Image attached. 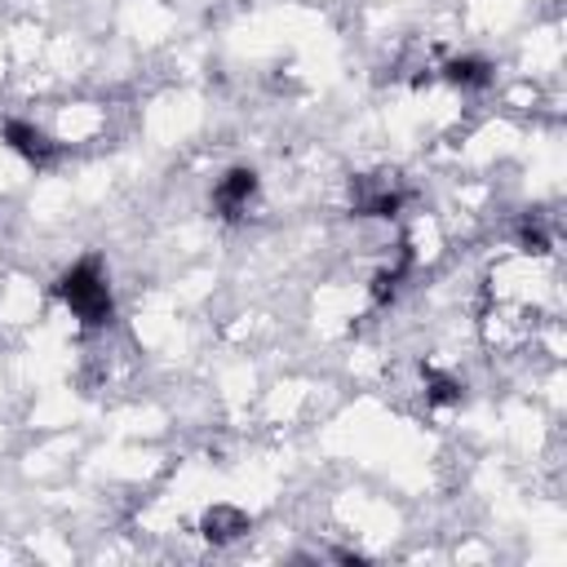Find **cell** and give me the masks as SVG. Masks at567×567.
Returning a JSON list of instances; mask_svg holds the SVG:
<instances>
[{
  "label": "cell",
  "mask_w": 567,
  "mask_h": 567,
  "mask_svg": "<svg viewBox=\"0 0 567 567\" xmlns=\"http://www.w3.org/2000/svg\"><path fill=\"white\" fill-rule=\"evenodd\" d=\"M408 266H412V252H408V244H399V261L372 275V301H377V306L394 301V292H399V284H403V275H408Z\"/></svg>",
  "instance_id": "obj_6"
},
{
  "label": "cell",
  "mask_w": 567,
  "mask_h": 567,
  "mask_svg": "<svg viewBox=\"0 0 567 567\" xmlns=\"http://www.w3.org/2000/svg\"><path fill=\"white\" fill-rule=\"evenodd\" d=\"M252 195H257V173L244 168V164H235V168H226L221 182L213 186V199H208V204H213V213H217L221 221H235V217L248 213Z\"/></svg>",
  "instance_id": "obj_2"
},
{
  "label": "cell",
  "mask_w": 567,
  "mask_h": 567,
  "mask_svg": "<svg viewBox=\"0 0 567 567\" xmlns=\"http://www.w3.org/2000/svg\"><path fill=\"white\" fill-rule=\"evenodd\" d=\"M58 301L84 323V328H106L115 319V297H111V284H106V266L97 252L80 257L71 270L58 275Z\"/></svg>",
  "instance_id": "obj_1"
},
{
  "label": "cell",
  "mask_w": 567,
  "mask_h": 567,
  "mask_svg": "<svg viewBox=\"0 0 567 567\" xmlns=\"http://www.w3.org/2000/svg\"><path fill=\"white\" fill-rule=\"evenodd\" d=\"M350 199H354V217H394L403 208V190H394L390 182H372V177H354Z\"/></svg>",
  "instance_id": "obj_4"
},
{
  "label": "cell",
  "mask_w": 567,
  "mask_h": 567,
  "mask_svg": "<svg viewBox=\"0 0 567 567\" xmlns=\"http://www.w3.org/2000/svg\"><path fill=\"white\" fill-rule=\"evenodd\" d=\"M0 137L9 142V151H18L27 164H35V168H49L53 159H58V142L44 133V128H35V124H27V120H4L0 124Z\"/></svg>",
  "instance_id": "obj_3"
},
{
  "label": "cell",
  "mask_w": 567,
  "mask_h": 567,
  "mask_svg": "<svg viewBox=\"0 0 567 567\" xmlns=\"http://www.w3.org/2000/svg\"><path fill=\"white\" fill-rule=\"evenodd\" d=\"M518 248H523V252H532V257H545V252H549V239H545V230H540V226L523 221V226H518Z\"/></svg>",
  "instance_id": "obj_9"
},
{
  "label": "cell",
  "mask_w": 567,
  "mask_h": 567,
  "mask_svg": "<svg viewBox=\"0 0 567 567\" xmlns=\"http://www.w3.org/2000/svg\"><path fill=\"white\" fill-rule=\"evenodd\" d=\"M421 377H425V385H430V403H456L461 399V381H452V377H443L439 368H425L421 363Z\"/></svg>",
  "instance_id": "obj_8"
},
{
  "label": "cell",
  "mask_w": 567,
  "mask_h": 567,
  "mask_svg": "<svg viewBox=\"0 0 567 567\" xmlns=\"http://www.w3.org/2000/svg\"><path fill=\"white\" fill-rule=\"evenodd\" d=\"M248 527H252V518L239 505H208L199 518V532L208 545H235L239 536H248Z\"/></svg>",
  "instance_id": "obj_5"
},
{
  "label": "cell",
  "mask_w": 567,
  "mask_h": 567,
  "mask_svg": "<svg viewBox=\"0 0 567 567\" xmlns=\"http://www.w3.org/2000/svg\"><path fill=\"white\" fill-rule=\"evenodd\" d=\"M443 75H447L452 84H461V89H487V84H492V66H487L483 58H452V62L443 66Z\"/></svg>",
  "instance_id": "obj_7"
}]
</instances>
